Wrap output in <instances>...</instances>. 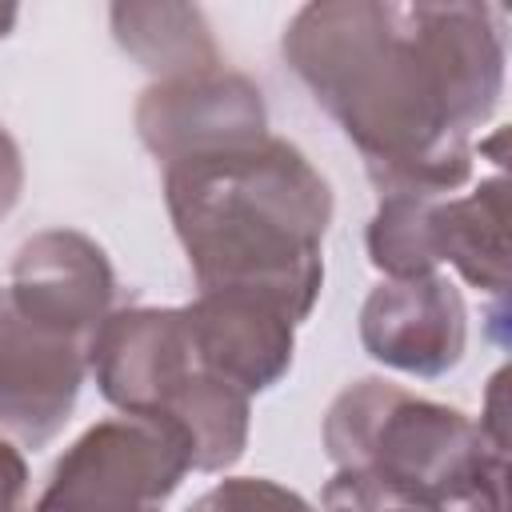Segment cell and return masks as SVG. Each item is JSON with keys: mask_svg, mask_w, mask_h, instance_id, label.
Masks as SVG:
<instances>
[{"mask_svg": "<svg viewBox=\"0 0 512 512\" xmlns=\"http://www.w3.org/2000/svg\"><path fill=\"white\" fill-rule=\"evenodd\" d=\"M280 56L356 144L380 196H452L472 176L468 136L504 96V16L492 4H304Z\"/></svg>", "mask_w": 512, "mask_h": 512, "instance_id": "1", "label": "cell"}, {"mask_svg": "<svg viewBox=\"0 0 512 512\" xmlns=\"http://www.w3.org/2000/svg\"><path fill=\"white\" fill-rule=\"evenodd\" d=\"M164 204L188 256L196 292H248L312 316L324 288L332 188L284 136L176 160Z\"/></svg>", "mask_w": 512, "mask_h": 512, "instance_id": "2", "label": "cell"}, {"mask_svg": "<svg viewBox=\"0 0 512 512\" xmlns=\"http://www.w3.org/2000/svg\"><path fill=\"white\" fill-rule=\"evenodd\" d=\"M324 452L336 468L384 476L448 512H508V448L460 408L384 376L336 392L324 412Z\"/></svg>", "mask_w": 512, "mask_h": 512, "instance_id": "3", "label": "cell"}, {"mask_svg": "<svg viewBox=\"0 0 512 512\" xmlns=\"http://www.w3.org/2000/svg\"><path fill=\"white\" fill-rule=\"evenodd\" d=\"M188 472V440L172 420L120 412L64 448L32 512H160Z\"/></svg>", "mask_w": 512, "mask_h": 512, "instance_id": "4", "label": "cell"}, {"mask_svg": "<svg viewBox=\"0 0 512 512\" xmlns=\"http://www.w3.org/2000/svg\"><path fill=\"white\" fill-rule=\"evenodd\" d=\"M132 124L140 144L168 168L176 160L240 148L268 136V108L256 80L244 72L212 68L148 84L136 100Z\"/></svg>", "mask_w": 512, "mask_h": 512, "instance_id": "5", "label": "cell"}, {"mask_svg": "<svg viewBox=\"0 0 512 512\" xmlns=\"http://www.w3.org/2000/svg\"><path fill=\"white\" fill-rule=\"evenodd\" d=\"M88 376V344L32 324L0 288V436L44 448L68 424Z\"/></svg>", "mask_w": 512, "mask_h": 512, "instance_id": "6", "label": "cell"}, {"mask_svg": "<svg viewBox=\"0 0 512 512\" xmlns=\"http://www.w3.org/2000/svg\"><path fill=\"white\" fill-rule=\"evenodd\" d=\"M12 304L40 328L88 344L116 300L108 252L76 228H44L12 260Z\"/></svg>", "mask_w": 512, "mask_h": 512, "instance_id": "7", "label": "cell"}, {"mask_svg": "<svg viewBox=\"0 0 512 512\" xmlns=\"http://www.w3.org/2000/svg\"><path fill=\"white\" fill-rule=\"evenodd\" d=\"M364 352L396 372L436 380L452 372L468 344V308L440 272L380 280L360 308Z\"/></svg>", "mask_w": 512, "mask_h": 512, "instance_id": "8", "label": "cell"}, {"mask_svg": "<svg viewBox=\"0 0 512 512\" xmlns=\"http://www.w3.org/2000/svg\"><path fill=\"white\" fill-rule=\"evenodd\" d=\"M88 372L112 408L156 416L168 396L200 372L184 308H112L88 340Z\"/></svg>", "mask_w": 512, "mask_h": 512, "instance_id": "9", "label": "cell"}, {"mask_svg": "<svg viewBox=\"0 0 512 512\" xmlns=\"http://www.w3.org/2000/svg\"><path fill=\"white\" fill-rule=\"evenodd\" d=\"M196 368L256 396L280 384L296 356V320L264 296L196 292L184 304Z\"/></svg>", "mask_w": 512, "mask_h": 512, "instance_id": "10", "label": "cell"}, {"mask_svg": "<svg viewBox=\"0 0 512 512\" xmlns=\"http://www.w3.org/2000/svg\"><path fill=\"white\" fill-rule=\"evenodd\" d=\"M436 260L452 264L492 300L508 296V180L488 176L468 196H440L432 208Z\"/></svg>", "mask_w": 512, "mask_h": 512, "instance_id": "11", "label": "cell"}, {"mask_svg": "<svg viewBox=\"0 0 512 512\" xmlns=\"http://www.w3.org/2000/svg\"><path fill=\"white\" fill-rule=\"evenodd\" d=\"M116 44L156 80L224 68L212 28L196 4L176 0H120L108 8Z\"/></svg>", "mask_w": 512, "mask_h": 512, "instance_id": "12", "label": "cell"}, {"mask_svg": "<svg viewBox=\"0 0 512 512\" xmlns=\"http://www.w3.org/2000/svg\"><path fill=\"white\" fill-rule=\"evenodd\" d=\"M156 416L172 420L188 440L192 472H224L248 448L252 396L220 376L192 372Z\"/></svg>", "mask_w": 512, "mask_h": 512, "instance_id": "13", "label": "cell"}, {"mask_svg": "<svg viewBox=\"0 0 512 512\" xmlns=\"http://www.w3.org/2000/svg\"><path fill=\"white\" fill-rule=\"evenodd\" d=\"M440 196H380L364 244L368 260L384 280H408V276H432L440 268L436 260V236H432V208Z\"/></svg>", "mask_w": 512, "mask_h": 512, "instance_id": "14", "label": "cell"}, {"mask_svg": "<svg viewBox=\"0 0 512 512\" xmlns=\"http://www.w3.org/2000/svg\"><path fill=\"white\" fill-rule=\"evenodd\" d=\"M324 512H448L428 496H416L384 476L360 468H336V476L320 492Z\"/></svg>", "mask_w": 512, "mask_h": 512, "instance_id": "15", "label": "cell"}, {"mask_svg": "<svg viewBox=\"0 0 512 512\" xmlns=\"http://www.w3.org/2000/svg\"><path fill=\"white\" fill-rule=\"evenodd\" d=\"M188 512H316L300 492L264 476H228L188 504Z\"/></svg>", "mask_w": 512, "mask_h": 512, "instance_id": "16", "label": "cell"}, {"mask_svg": "<svg viewBox=\"0 0 512 512\" xmlns=\"http://www.w3.org/2000/svg\"><path fill=\"white\" fill-rule=\"evenodd\" d=\"M24 192V156L20 144L0 128V220L20 204Z\"/></svg>", "mask_w": 512, "mask_h": 512, "instance_id": "17", "label": "cell"}, {"mask_svg": "<svg viewBox=\"0 0 512 512\" xmlns=\"http://www.w3.org/2000/svg\"><path fill=\"white\" fill-rule=\"evenodd\" d=\"M16 16H20V8H16V4H0V40L16 28Z\"/></svg>", "mask_w": 512, "mask_h": 512, "instance_id": "18", "label": "cell"}]
</instances>
